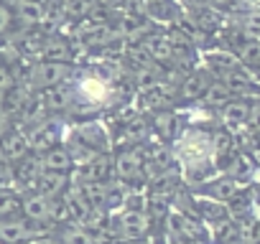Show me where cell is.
<instances>
[{"mask_svg": "<svg viewBox=\"0 0 260 244\" xmlns=\"http://www.w3.org/2000/svg\"><path fill=\"white\" fill-rule=\"evenodd\" d=\"M240 188H242V186H240L237 181H232L227 173H219V176H212V178L197 183V186H194V193L202 196V198H212V201L227 204V201H232V198L237 196Z\"/></svg>", "mask_w": 260, "mask_h": 244, "instance_id": "obj_1", "label": "cell"}, {"mask_svg": "<svg viewBox=\"0 0 260 244\" xmlns=\"http://www.w3.org/2000/svg\"><path fill=\"white\" fill-rule=\"evenodd\" d=\"M252 109V99L250 97H232L224 107H219V119H222V128L230 133H242L247 125V117Z\"/></svg>", "mask_w": 260, "mask_h": 244, "instance_id": "obj_2", "label": "cell"}, {"mask_svg": "<svg viewBox=\"0 0 260 244\" xmlns=\"http://www.w3.org/2000/svg\"><path fill=\"white\" fill-rule=\"evenodd\" d=\"M21 214L31 224H46L54 216V198H46V196L31 191L28 196L21 198Z\"/></svg>", "mask_w": 260, "mask_h": 244, "instance_id": "obj_3", "label": "cell"}, {"mask_svg": "<svg viewBox=\"0 0 260 244\" xmlns=\"http://www.w3.org/2000/svg\"><path fill=\"white\" fill-rule=\"evenodd\" d=\"M36 234H41V229H31L26 219H0V244H26Z\"/></svg>", "mask_w": 260, "mask_h": 244, "instance_id": "obj_4", "label": "cell"}, {"mask_svg": "<svg viewBox=\"0 0 260 244\" xmlns=\"http://www.w3.org/2000/svg\"><path fill=\"white\" fill-rule=\"evenodd\" d=\"M69 76V66L64 61H41L36 69H34V82L36 87H44V89H54L59 87L64 79Z\"/></svg>", "mask_w": 260, "mask_h": 244, "instance_id": "obj_5", "label": "cell"}, {"mask_svg": "<svg viewBox=\"0 0 260 244\" xmlns=\"http://www.w3.org/2000/svg\"><path fill=\"white\" fill-rule=\"evenodd\" d=\"M148 231V216L143 211H125L120 216V234L122 239H133L138 241Z\"/></svg>", "mask_w": 260, "mask_h": 244, "instance_id": "obj_6", "label": "cell"}, {"mask_svg": "<svg viewBox=\"0 0 260 244\" xmlns=\"http://www.w3.org/2000/svg\"><path fill=\"white\" fill-rule=\"evenodd\" d=\"M39 158H41V166H44V171H54V173H69V171L74 168V163H72V155H69L67 145H54V148L44 150Z\"/></svg>", "mask_w": 260, "mask_h": 244, "instance_id": "obj_7", "label": "cell"}, {"mask_svg": "<svg viewBox=\"0 0 260 244\" xmlns=\"http://www.w3.org/2000/svg\"><path fill=\"white\" fill-rule=\"evenodd\" d=\"M67 176L69 173H54V171H41L36 183H34V191L46 196V198H56L59 193H64L67 188Z\"/></svg>", "mask_w": 260, "mask_h": 244, "instance_id": "obj_8", "label": "cell"}, {"mask_svg": "<svg viewBox=\"0 0 260 244\" xmlns=\"http://www.w3.org/2000/svg\"><path fill=\"white\" fill-rule=\"evenodd\" d=\"M0 148H3L6 158L11 160V166H13L16 160H21L23 155L31 153V143H28V138L21 135L18 130H8L3 138H0Z\"/></svg>", "mask_w": 260, "mask_h": 244, "instance_id": "obj_9", "label": "cell"}, {"mask_svg": "<svg viewBox=\"0 0 260 244\" xmlns=\"http://www.w3.org/2000/svg\"><path fill=\"white\" fill-rule=\"evenodd\" d=\"M214 82V76L207 71V69H199V71H194V74H189L186 76V82L181 84V97L184 99H189V102H197V99H202L204 97V92L209 89V84Z\"/></svg>", "mask_w": 260, "mask_h": 244, "instance_id": "obj_10", "label": "cell"}, {"mask_svg": "<svg viewBox=\"0 0 260 244\" xmlns=\"http://www.w3.org/2000/svg\"><path fill=\"white\" fill-rule=\"evenodd\" d=\"M11 168H13L16 181H21V183H26V186H31V188H34V183H36L39 173L44 171L39 153H36V155H31V153H28V155H23V158H21V160H16Z\"/></svg>", "mask_w": 260, "mask_h": 244, "instance_id": "obj_11", "label": "cell"}, {"mask_svg": "<svg viewBox=\"0 0 260 244\" xmlns=\"http://www.w3.org/2000/svg\"><path fill=\"white\" fill-rule=\"evenodd\" d=\"M31 145H34V150L36 153H44V150H49V148H54V145H59V133H56V128L54 125H39V130H36V135L28 140Z\"/></svg>", "mask_w": 260, "mask_h": 244, "instance_id": "obj_12", "label": "cell"}, {"mask_svg": "<svg viewBox=\"0 0 260 244\" xmlns=\"http://www.w3.org/2000/svg\"><path fill=\"white\" fill-rule=\"evenodd\" d=\"M141 163H143V160H141L136 153L125 150V153H120V155H117V166H115V171H117V176H120V178L130 181V178H136V176L141 173Z\"/></svg>", "mask_w": 260, "mask_h": 244, "instance_id": "obj_13", "label": "cell"}, {"mask_svg": "<svg viewBox=\"0 0 260 244\" xmlns=\"http://www.w3.org/2000/svg\"><path fill=\"white\" fill-rule=\"evenodd\" d=\"M21 211V196L11 188H0V219H13Z\"/></svg>", "mask_w": 260, "mask_h": 244, "instance_id": "obj_14", "label": "cell"}, {"mask_svg": "<svg viewBox=\"0 0 260 244\" xmlns=\"http://www.w3.org/2000/svg\"><path fill=\"white\" fill-rule=\"evenodd\" d=\"M18 18L23 23H41L44 21V8L39 0H18Z\"/></svg>", "mask_w": 260, "mask_h": 244, "instance_id": "obj_15", "label": "cell"}, {"mask_svg": "<svg viewBox=\"0 0 260 244\" xmlns=\"http://www.w3.org/2000/svg\"><path fill=\"white\" fill-rule=\"evenodd\" d=\"M146 51L156 61H174V51H171V41L169 38H148L146 41Z\"/></svg>", "mask_w": 260, "mask_h": 244, "instance_id": "obj_16", "label": "cell"}, {"mask_svg": "<svg viewBox=\"0 0 260 244\" xmlns=\"http://www.w3.org/2000/svg\"><path fill=\"white\" fill-rule=\"evenodd\" d=\"M61 244H94V239L84 229H69L61 239Z\"/></svg>", "mask_w": 260, "mask_h": 244, "instance_id": "obj_17", "label": "cell"}, {"mask_svg": "<svg viewBox=\"0 0 260 244\" xmlns=\"http://www.w3.org/2000/svg\"><path fill=\"white\" fill-rule=\"evenodd\" d=\"M13 26V11L6 6V3H0V36L8 33Z\"/></svg>", "mask_w": 260, "mask_h": 244, "instance_id": "obj_18", "label": "cell"}, {"mask_svg": "<svg viewBox=\"0 0 260 244\" xmlns=\"http://www.w3.org/2000/svg\"><path fill=\"white\" fill-rule=\"evenodd\" d=\"M13 87H16V76H13V71H11L8 66L0 64V94L8 92V89H13Z\"/></svg>", "mask_w": 260, "mask_h": 244, "instance_id": "obj_19", "label": "cell"}, {"mask_svg": "<svg viewBox=\"0 0 260 244\" xmlns=\"http://www.w3.org/2000/svg\"><path fill=\"white\" fill-rule=\"evenodd\" d=\"M8 130H13V128H11V117H8L6 112H0V138H3Z\"/></svg>", "mask_w": 260, "mask_h": 244, "instance_id": "obj_20", "label": "cell"}, {"mask_svg": "<svg viewBox=\"0 0 260 244\" xmlns=\"http://www.w3.org/2000/svg\"><path fill=\"white\" fill-rule=\"evenodd\" d=\"M11 171V160L6 158V153H3V148H0V176H6Z\"/></svg>", "mask_w": 260, "mask_h": 244, "instance_id": "obj_21", "label": "cell"}]
</instances>
